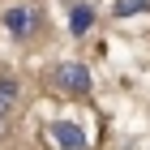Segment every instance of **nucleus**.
<instances>
[{"mask_svg":"<svg viewBox=\"0 0 150 150\" xmlns=\"http://www.w3.org/2000/svg\"><path fill=\"white\" fill-rule=\"evenodd\" d=\"M52 81H56V90H64V94H86L90 90V69L77 64V60H64V64L52 69Z\"/></svg>","mask_w":150,"mask_h":150,"instance_id":"f03ea898","label":"nucleus"},{"mask_svg":"<svg viewBox=\"0 0 150 150\" xmlns=\"http://www.w3.org/2000/svg\"><path fill=\"white\" fill-rule=\"evenodd\" d=\"M52 142H56L60 150H86V133H81L73 120H52Z\"/></svg>","mask_w":150,"mask_h":150,"instance_id":"7ed1b4c3","label":"nucleus"},{"mask_svg":"<svg viewBox=\"0 0 150 150\" xmlns=\"http://www.w3.org/2000/svg\"><path fill=\"white\" fill-rule=\"evenodd\" d=\"M90 26H94V9H90V4H73V9H69V30H73V35H86Z\"/></svg>","mask_w":150,"mask_h":150,"instance_id":"20e7f679","label":"nucleus"},{"mask_svg":"<svg viewBox=\"0 0 150 150\" xmlns=\"http://www.w3.org/2000/svg\"><path fill=\"white\" fill-rule=\"evenodd\" d=\"M4 30H9L13 39H30V35H39V26H43V13L35 9V4H13L4 17Z\"/></svg>","mask_w":150,"mask_h":150,"instance_id":"f257e3e1","label":"nucleus"},{"mask_svg":"<svg viewBox=\"0 0 150 150\" xmlns=\"http://www.w3.org/2000/svg\"><path fill=\"white\" fill-rule=\"evenodd\" d=\"M13 103H17V81H13V77H0V125L13 116Z\"/></svg>","mask_w":150,"mask_h":150,"instance_id":"39448f33","label":"nucleus"},{"mask_svg":"<svg viewBox=\"0 0 150 150\" xmlns=\"http://www.w3.org/2000/svg\"><path fill=\"white\" fill-rule=\"evenodd\" d=\"M146 9H150V0H116L120 17H133V13H146Z\"/></svg>","mask_w":150,"mask_h":150,"instance_id":"423d86ee","label":"nucleus"}]
</instances>
